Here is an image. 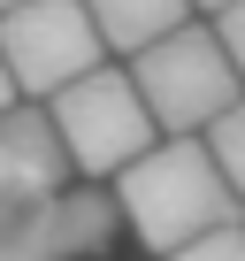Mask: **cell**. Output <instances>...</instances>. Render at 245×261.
Here are the masks:
<instances>
[{"label":"cell","mask_w":245,"mask_h":261,"mask_svg":"<svg viewBox=\"0 0 245 261\" xmlns=\"http://www.w3.org/2000/svg\"><path fill=\"white\" fill-rule=\"evenodd\" d=\"M100 192H107V207H115V230H131L154 261H169L176 246H192V238L237 223V200H230V185L215 177V162H207L199 139H154L131 169L107 177Z\"/></svg>","instance_id":"1"},{"label":"cell","mask_w":245,"mask_h":261,"mask_svg":"<svg viewBox=\"0 0 245 261\" xmlns=\"http://www.w3.org/2000/svg\"><path fill=\"white\" fill-rule=\"evenodd\" d=\"M39 115H46V130H54V146H62V169H77L84 185L122 177V169L161 139L154 115H146V100L131 92V77H122V62L84 69V77L62 85Z\"/></svg>","instance_id":"2"},{"label":"cell","mask_w":245,"mask_h":261,"mask_svg":"<svg viewBox=\"0 0 245 261\" xmlns=\"http://www.w3.org/2000/svg\"><path fill=\"white\" fill-rule=\"evenodd\" d=\"M122 77H131V92L146 100V115H154L161 139H199V130L245 92L237 69L222 62V46H215L207 23H184V31L154 39L146 54L122 62Z\"/></svg>","instance_id":"3"},{"label":"cell","mask_w":245,"mask_h":261,"mask_svg":"<svg viewBox=\"0 0 245 261\" xmlns=\"http://www.w3.org/2000/svg\"><path fill=\"white\" fill-rule=\"evenodd\" d=\"M100 62L107 54L84 23V0H23V8L0 16V69H8L23 108H46L62 85H77Z\"/></svg>","instance_id":"4"},{"label":"cell","mask_w":245,"mask_h":261,"mask_svg":"<svg viewBox=\"0 0 245 261\" xmlns=\"http://www.w3.org/2000/svg\"><path fill=\"white\" fill-rule=\"evenodd\" d=\"M115 246V207L100 185H69L46 207L0 223V261H100Z\"/></svg>","instance_id":"5"},{"label":"cell","mask_w":245,"mask_h":261,"mask_svg":"<svg viewBox=\"0 0 245 261\" xmlns=\"http://www.w3.org/2000/svg\"><path fill=\"white\" fill-rule=\"evenodd\" d=\"M54 192H69V169H62V146L39 108H8L0 115V223H16L31 207H46Z\"/></svg>","instance_id":"6"},{"label":"cell","mask_w":245,"mask_h":261,"mask_svg":"<svg viewBox=\"0 0 245 261\" xmlns=\"http://www.w3.org/2000/svg\"><path fill=\"white\" fill-rule=\"evenodd\" d=\"M84 23H92V39H100L107 62H131V54H146L154 39L184 31L192 8H184V0H84Z\"/></svg>","instance_id":"7"},{"label":"cell","mask_w":245,"mask_h":261,"mask_svg":"<svg viewBox=\"0 0 245 261\" xmlns=\"http://www.w3.org/2000/svg\"><path fill=\"white\" fill-rule=\"evenodd\" d=\"M199 146H207L215 177L230 185V200L245 207V92H237V100H230V108H222V115H215V123L199 130Z\"/></svg>","instance_id":"8"},{"label":"cell","mask_w":245,"mask_h":261,"mask_svg":"<svg viewBox=\"0 0 245 261\" xmlns=\"http://www.w3.org/2000/svg\"><path fill=\"white\" fill-rule=\"evenodd\" d=\"M169 261H245V230H237V223H222V230H207V238L176 246Z\"/></svg>","instance_id":"9"},{"label":"cell","mask_w":245,"mask_h":261,"mask_svg":"<svg viewBox=\"0 0 245 261\" xmlns=\"http://www.w3.org/2000/svg\"><path fill=\"white\" fill-rule=\"evenodd\" d=\"M207 31H215L222 62H230V69H237V85H245V0H237V8H222V16L207 23Z\"/></svg>","instance_id":"10"},{"label":"cell","mask_w":245,"mask_h":261,"mask_svg":"<svg viewBox=\"0 0 245 261\" xmlns=\"http://www.w3.org/2000/svg\"><path fill=\"white\" fill-rule=\"evenodd\" d=\"M184 8H192V23H215L222 8H237V0H184Z\"/></svg>","instance_id":"11"},{"label":"cell","mask_w":245,"mask_h":261,"mask_svg":"<svg viewBox=\"0 0 245 261\" xmlns=\"http://www.w3.org/2000/svg\"><path fill=\"white\" fill-rule=\"evenodd\" d=\"M8 108H23V100H16V85H8V69H0V115H8Z\"/></svg>","instance_id":"12"},{"label":"cell","mask_w":245,"mask_h":261,"mask_svg":"<svg viewBox=\"0 0 245 261\" xmlns=\"http://www.w3.org/2000/svg\"><path fill=\"white\" fill-rule=\"evenodd\" d=\"M8 8H23V0H0V16H8Z\"/></svg>","instance_id":"13"},{"label":"cell","mask_w":245,"mask_h":261,"mask_svg":"<svg viewBox=\"0 0 245 261\" xmlns=\"http://www.w3.org/2000/svg\"><path fill=\"white\" fill-rule=\"evenodd\" d=\"M237 230H245V207H237Z\"/></svg>","instance_id":"14"}]
</instances>
